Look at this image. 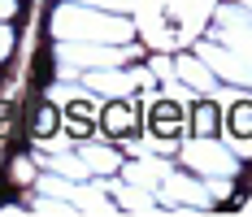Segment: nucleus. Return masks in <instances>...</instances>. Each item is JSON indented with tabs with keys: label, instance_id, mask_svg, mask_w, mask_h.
I'll return each instance as SVG.
<instances>
[{
	"label": "nucleus",
	"instance_id": "obj_1",
	"mask_svg": "<svg viewBox=\"0 0 252 217\" xmlns=\"http://www.w3.org/2000/svg\"><path fill=\"white\" fill-rule=\"evenodd\" d=\"M174 122H178V113L170 104H157V109H152V126H157V130H174Z\"/></svg>",
	"mask_w": 252,
	"mask_h": 217
},
{
	"label": "nucleus",
	"instance_id": "obj_2",
	"mask_svg": "<svg viewBox=\"0 0 252 217\" xmlns=\"http://www.w3.org/2000/svg\"><path fill=\"white\" fill-rule=\"evenodd\" d=\"M70 130H74V135H87V130H92V122H87V104H74V109H70Z\"/></svg>",
	"mask_w": 252,
	"mask_h": 217
},
{
	"label": "nucleus",
	"instance_id": "obj_3",
	"mask_svg": "<svg viewBox=\"0 0 252 217\" xmlns=\"http://www.w3.org/2000/svg\"><path fill=\"white\" fill-rule=\"evenodd\" d=\"M126 126H130V113H126V109H109V130H118V135H122Z\"/></svg>",
	"mask_w": 252,
	"mask_h": 217
},
{
	"label": "nucleus",
	"instance_id": "obj_4",
	"mask_svg": "<svg viewBox=\"0 0 252 217\" xmlns=\"http://www.w3.org/2000/svg\"><path fill=\"white\" fill-rule=\"evenodd\" d=\"M213 118H218L213 104H200V122H196V126H200V130H213Z\"/></svg>",
	"mask_w": 252,
	"mask_h": 217
},
{
	"label": "nucleus",
	"instance_id": "obj_5",
	"mask_svg": "<svg viewBox=\"0 0 252 217\" xmlns=\"http://www.w3.org/2000/svg\"><path fill=\"white\" fill-rule=\"evenodd\" d=\"M235 130H252V109H239L235 113Z\"/></svg>",
	"mask_w": 252,
	"mask_h": 217
}]
</instances>
